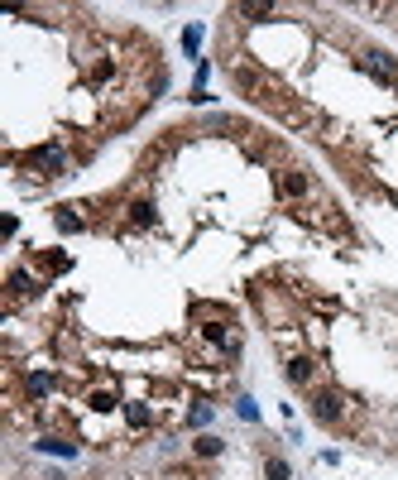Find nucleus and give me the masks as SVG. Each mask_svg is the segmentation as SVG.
Returning <instances> with one entry per match:
<instances>
[{
  "label": "nucleus",
  "instance_id": "nucleus-10",
  "mask_svg": "<svg viewBox=\"0 0 398 480\" xmlns=\"http://www.w3.org/2000/svg\"><path fill=\"white\" fill-rule=\"evenodd\" d=\"M125 418H130V427H149V423H154V413H149L144 403H130V408H125Z\"/></svg>",
  "mask_w": 398,
  "mask_h": 480
},
{
  "label": "nucleus",
  "instance_id": "nucleus-6",
  "mask_svg": "<svg viewBox=\"0 0 398 480\" xmlns=\"http://www.w3.org/2000/svg\"><path fill=\"white\" fill-rule=\"evenodd\" d=\"M53 221H58V231H68V236H72V231H82V226H86V221H82V216L72 212V207H58V212H53Z\"/></svg>",
  "mask_w": 398,
  "mask_h": 480
},
{
  "label": "nucleus",
  "instance_id": "nucleus-11",
  "mask_svg": "<svg viewBox=\"0 0 398 480\" xmlns=\"http://www.w3.org/2000/svg\"><path fill=\"white\" fill-rule=\"evenodd\" d=\"M39 452H53V456H77V447H68V442H58V437H44V442H39Z\"/></svg>",
  "mask_w": 398,
  "mask_h": 480
},
{
  "label": "nucleus",
  "instance_id": "nucleus-14",
  "mask_svg": "<svg viewBox=\"0 0 398 480\" xmlns=\"http://www.w3.org/2000/svg\"><path fill=\"white\" fill-rule=\"evenodd\" d=\"M187 423H192V427H207V423H212V403H197V408L187 413Z\"/></svg>",
  "mask_w": 398,
  "mask_h": 480
},
{
  "label": "nucleus",
  "instance_id": "nucleus-8",
  "mask_svg": "<svg viewBox=\"0 0 398 480\" xmlns=\"http://www.w3.org/2000/svg\"><path fill=\"white\" fill-rule=\"evenodd\" d=\"M202 336H207V341H216V346H226V350H236V341L226 336V327H221V322H207V327H202Z\"/></svg>",
  "mask_w": 398,
  "mask_h": 480
},
{
  "label": "nucleus",
  "instance_id": "nucleus-9",
  "mask_svg": "<svg viewBox=\"0 0 398 480\" xmlns=\"http://www.w3.org/2000/svg\"><path fill=\"white\" fill-rule=\"evenodd\" d=\"M264 476H269V480H288L293 466L283 461V456H269V461H264Z\"/></svg>",
  "mask_w": 398,
  "mask_h": 480
},
{
  "label": "nucleus",
  "instance_id": "nucleus-7",
  "mask_svg": "<svg viewBox=\"0 0 398 480\" xmlns=\"http://www.w3.org/2000/svg\"><path fill=\"white\" fill-rule=\"evenodd\" d=\"M278 187H283L288 197H302V192H307L312 183H307V173H283V183H278Z\"/></svg>",
  "mask_w": 398,
  "mask_h": 480
},
{
  "label": "nucleus",
  "instance_id": "nucleus-13",
  "mask_svg": "<svg viewBox=\"0 0 398 480\" xmlns=\"http://www.w3.org/2000/svg\"><path fill=\"white\" fill-rule=\"evenodd\" d=\"M192 447H197V456H221V437H197Z\"/></svg>",
  "mask_w": 398,
  "mask_h": 480
},
{
  "label": "nucleus",
  "instance_id": "nucleus-5",
  "mask_svg": "<svg viewBox=\"0 0 398 480\" xmlns=\"http://www.w3.org/2000/svg\"><path fill=\"white\" fill-rule=\"evenodd\" d=\"M236 15L250 25H264V20H274V5H236Z\"/></svg>",
  "mask_w": 398,
  "mask_h": 480
},
{
  "label": "nucleus",
  "instance_id": "nucleus-3",
  "mask_svg": "<svg viewBox=\"0 0 398 480\" xmlns=\"http://www.w3.org/2000/svg\"><path fill=\"white\" fill-rule=\"evenodd\" d=\"M130 221L144 231V226H154V221H159V207H154V202H134V207H130Z\"/></svg>",
  "mask_w": 398,
  "mask_h": 480
},
{
  "label": "nucleus",
  "instance_id": "nucleus-2",
  "mask_svg": "<svg viewBox=\"0 0 398 480\" xmlns=\"http://www.w3.org/2000/svg\"><path fill=\"white\" fill-rule=\"evenodd\" d=\"M288 384H312V374H317V365H312V360H307V355H293L288 360Z\"/></svg>",
  "mask_w": 398,
  "mask_h": 480
},
{
  "label": "nucleus",
  "instance_id": "nucleus-15",
  "mask_svg": "<svg viewBox=\"0 0 398 480\" xmlns=\"http://www.w3.org/2000/svg\"><path fill=\"white\" fill-rule=\"evenodd\" d=\"M236 408H240V418H245V423H255V418H259V403H255V399H240Z\"/></svg>",
  "mask_w": 398,
  "mask_h": 480
},
{
  "label": "nucleus",
  "instance_id": "nucleus-1",
  "mask_svg": "<svg viewBox=\"0 0 398 480\" xmlns=\"http://www.w3.org/2000/svg\"><path fill=\"white\" fill-rule=\"evenodd\" d=\"M312 418H317V423H336V418H341V394H336V389H317V394H312Z\"/></svg>",
  "mask_w": 398,
  "mask_h": 480
},
{
  "label": "nucleus",
  "instance_id": "nucleus-16",
  "mask_svg": "<svg viewBox=\"0 0 398 480\" xmlns=\"http://www.w3.org/2000/svg\"><path fill=\"white\" fill-rule=\"evenodd\" d=\"M91 408H96V413H110V408H115V394H91Z\"/></svg>",
  "mask_w": 398,
  "mask_h": 480
},
{
  "label": "nucleus",
  "instance_id": "nucleus-4",
  "mask_svg": "<svg viewBox=\"0 0 398 480\" xmlns=\"http://www.w3.org/2000/svg\"><path fill=\"white\" fill-rule=\"evenodd\" d=\"M10 293L15 298H34V274H29V269H15V274H10Z\"/></svg>",
  "mask_w": 398,
  "mask_h": 480
},
{
  "label": "nucleus",
  "instance_id": "nucleus-12",
  "mask_svg": "<svg viewBox=\"0 0 398 480\" xmlns=\"http://www.w3.org/2000/svg\"><path fill=\"white\" fill-rule=\"evenodd\" d=\"M49 389H53V374H44V370L29 374V394H49Z\"/></svg>",
  "mask_w": 398,
  "mask_h": 480
},
{
  "label": "nucleus",
  "instance_id": "nucleus-17",
  "mask_svg": "<svg viewBox=\"0 0 398 480\" xmlns=\"http://www.w3.org/2000/svg\"><path fill=\"white\" fill-rule=\"evenodd\" d=\"M197 44H202V29L192 25V29H187V34H183V49H187V53H197Z\"/></svg>",
  "mask_w": 398,
  "mask_h": 480
}]
</instances>
